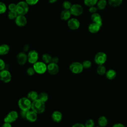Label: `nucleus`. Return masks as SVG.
Masks as SVG:
<instances>
[{"label":"nucleus","mask_w":127,"mask_h":127,"mask_svg":"<svg viewBox=\"0 0 127 127\" xmlns=\"http://www.w3.org/2000/svg\"><path fill=\"white\" fill-rule=\"evenodd\" d=\"M91 19L93 22L99 25L100 27L102 25V19L100 16V15L96 12L92 14L91 16Z\"/></svg>","instance_id":"nucleus-17"},{"label":"nucleus","mask_w":127,"mask_h":127,"mask_svg":"<svg viewBox=\"0 0 127 127\" xmlns=\"http://www.w3.org/2000/svg\"><path fill=\"white\" fill-rule=\"evenodd\" d=\"M27 111L21 110V111H20V115L22 117V118H24V119L26 118V114H27Z\"/></svg>","instance_id":"nucleus-42"},{"label":"nucleus","mask_w":127,"mask_h":127,"mask_svg":"<svg viewBox=\"0 0 127 127\" xmlns=\"http://www.w3.org/2000/svg\"><path fill=\"white\" fill-rule=\"evenodd\" d=\"M100 26L97 24L92 22L88 26V31L91 33H96L100 29Z\"/></svg>","instance_id":"nucleus-18"},{"label":"nucleus","mask_w":127,"mask_h":127,"mask_svg":"<svg viewBox=\"0 0 127 127\" xmlns=\"http://www.w3.org/2000/svg\"><path fill=\"white\" fill-rule=\"evenodd\" d=\"M38 1L39 0H25V1L29 5H35L38 2Z\"/></svg>","instance_id":"nucleus-37"},{"label":"nucleus","mask_w":127,"mask_h":127,"mask_svg":"<svg viewBox=\"0 0 127 127\" xmlns=\"http://www.w3.org/2000/svg\"><path fill=\"white\" fill-rule=\"evenodd\" d=\"M107 59L106 54L103 52H98L94 57V62L98 65L104 64Z\"/></svg>","instance_id":"nucleus-6"},{"label":"nucleus","mask_w":127,"mask_h":127,"mask_svg":"<svg viewBox=\"0 0 127 127\" xmlns=\"http://www.w3.org/2000/svg\"><path fill=\"white\" fill-rule=\"evenodd\" d=\"M69 10L71 15L74 16H79L83 13V9L82 5L80 4H74L72 5Z\"/></svg>","instance_id":"nucleus-9"},{"label":"nucleus","mask_w":127,"mask_h":127,"mask_svg":"<svg viewBox=\"0 0 127 127\" xmlns=\"http://www.w3.org/2000/svg\"><path fill=\"white\" fill-rule=\"evenodd\" d=\"M26 72L27 74L29 76H32L36 72L35 71L33 68V67H29L27 69Z\"/></svg>","instance_id":"nucleus-35"},{"label":"nucleus","mask_w":127,"mask_h":127,"mask_svg":"<svg viewBox=\"0 0 127 127\" xmlns=\"http://www.w3.org/2000/svg\"><path fill=\"white\" fill-rule=\"evenodd\" d=\"M17 15L18 14L16 11H9L7 14V16L10 19H15Z\"/></svg>","instance_id":"nucleus-30"},{"label":"nucleus","mask_w":127,"mask_h":127,"mask_svg":"<svg viewBox=\"0 0 127 127\" xmlns=\"http://www.w3.org/2000/svg\"><path fill=\"white\" fill-rule=\"evenodd\" d=\"M112 127H125V126L122 123H116Z\"/></svg>","instance_id":"nucleus-43"},{"label":"nucleus","mask_w":127,"mask_h":127,"mask_svg":"<svg viewBox=\"0 0 127 127\" xmlns=\"http://www.w3.org/2000/svg\"><path fill=\"white\" fill-rule=\"evenodd\" d=\"M11 73L8 69H3L0 71V80L4 83H8L11 80Z\"/></svg>","instance_id":"nucleus-8"},{"label":"nucleus","mask_w":127,"mask_h":127,"mask_svg":"<svg viewBox=\"0 0 127 127\" xmlns=\"http://www.w3.org/2000/svg\"><path fill=\"white\" fill-rule=\"evenodd\" d=\"M29 46L28 45H25L24 47H23V52H27L29 50Z\"/></svg>","instance_id":"nucleus-45"},{"label":"nucleus","mask_w":127,"mask_h":127,"mask_svg":"<svg viewBox=\"0 0 127 127\" xmlns=\"http://www.w3.org/2000/svg\"><path fill=\"white\" fill-rule=\"evenodd\" d=\"M1 127H12V126H11V123L4 122V123L2 125Z\"/></svg>","instance_id":"nucleus-44"},{"label":"nucleus","mask_w":127,"mask_h":127,"mask_svg":"<svg viewBox=\"0 0 127 127\" xmlns=\"http://www.w3.org/2000/svg\"><path fill=\"white\" fill-rule=\"evenodd\" d=\"M8 9L9 11H16V4L14 3H11L9 4L8 6Z\"/></svg>","instance_id":"nucleus-36"},{"label":"nucleus","mask_w":127,"mask_h":127,"mask_svg":"<svg viewBox=\"0 0 127 127\" xmlns=\"http://www.w3.org/2000/svg\"><path fill=\"white\" fill-rule=\"evenodd\" d=\"M27 18L24 15H18L15 19V23L19 27H23L27 24Z\"/></svg>","instance_id":"nucleus-14"},{"label":"nucleus","mask_w":127,"mask_h":127,"mask_svg":"<svg viewBox=\"0 0 127 127\" xmlns=\"http://www.w3.org/2000/svg\"><path fill=\"white\" fill-rule=\"evenodd\" d=\"M45 103L39 99L32 101L31 109L38 114L43 113L45 110Z\"/></svg>","instance_id":"nucleus-1"},{"label":"nucleus","mask_w":127,"mask_h":127,"mask_svg":"<svg viewBox=\"0 0 127 127\" xmlns=\"http://www.w3.org/2000/svg\"><path fill=\"white\" fill-rule=\"evenodd\" d=\"M59 62V59L58 57H52V62L55 63V64H58Z\"/></svg>","instance_id":"nucleus-40"},{"label":"nucleus","mask_w":127,"mask_h":127,"mask_svg":"<svg viewBox=\"0 0 127 127\" xmlns=\"http://www.w3.org/2000/svg\"><path fill=\"white\" fill-rule=\"evenodd\" d=\"M29 5L25 1H21L16 4V11L18 15H25L28 11Z\"/></svg>","instance_id":"nucleus-3"},{"label":"nucleus","mask_w":127,"mask_h":127,"mask_svg":"<svg viewBox=\"0 0 127 127\" xmlns=\"http://www.w3.org/2000/svg\"><path fill=\"white\" fill-rule=\"evenodd\" d=\"M42 59L43 62H44L45 64H48L52 62V57L50 54L48 53H45L42 55Z\"/></svg>","instance_id":"nucleus-24"},{"label":"nucleus","mask_w":127,"mask_h":127,"mask_svg":"<svg viewBox=\"0 0 127 127\" xmlns=\"http://www.w3.org/2000/svg\"><path fill=\"white\" fill-rule=\"evenodd\" d=\"M18 117V114L16 111H10L7 115L4 117L3 119L4 122L12 123L17 120Z\"/></svg>","instance_id":"nucleus-7"},{"label":"nucleus","mask_w":127,"mask_h":127,"mask_svg":"<svg viewBox=\"0 0 127 127\" xmlns=\"http://www.w3.org/2000/svg\"><path fill=\"white\" fill-rule=\"evenodd\" d=\"M9 51V47L6 44H3L0 45V55H5Z\"/></svg>","instance_id":"nucleus-22"},{"label":"nucleus","mask_w":127,"mask_h":127,"mask_svg":"<svg viewBox=\"0 0 127 127\" xmlns=\"http://www.w3.org/2000/svg\"><path fill=\"white\" fill-rule=\"evenodd\" d=\"M16 59L18 64L20 65H23L26 64L27 60V55L24 52H21L16 55Z\"/></svg>","instance_id":"nucleus-13"},{"label":"nucleus","mask_w":127,"mask_h":127,"mask_svg":"<svg viewBox=\"0 0 127 127\" xmlns=\"http://www.w3.org/2000/svg\"><path fill=\"white\" fill-rule=\"evenodd\" d=\"M100 127V126H97V127Z\"/></svg>","instance_id":"nucleus-47"},{"label":"nucleus","mask_w":127,"mask_h":127,"mask_svg":"<svg viewBox=\"0 0 127 127\" xmlns=\"http://www.w3.org/2000/svg\"><path fill=\"white\" fill-rule=\"evenodd\" d=\"M71 127H85L84 125L81 124V123H75L74 124H73Z\"/></svg>","instance_id":"nucleus-41"},{"label":"nucleus","mask_w":127,"mask_h":127,"mask_svg":"<svg viewBox=\"0 0 127 127\" xmlns=\"http://www.w3.org/2000/svg\"><path fill=\"white\" fill-rule=\"evenodd\" d=\"M71 15V14L69 10L64 9L60 14V17L63 20H67L69 19Z\"/></svg>","instance_id":"nucleus-19"},{"label":"nucleus","mask_w":127,"mask_h":127,"mask_svg":"<svg viewBox=\"0 0 127 127\" xmlns=\"http://www.w3.org/2000/svg\"><path fill=\"white\" fill-rule=\"evenodd\" d=\"M105 75L106 78L109 80H113L116 77L117 73L115 70L113 69H109L107 70Z\"/></svg>","instance_id":"nucleus-20"},{"label":"nucleus","mask_w":127,"mask_h":127,"mask_svg":"<svg viewBox=\"0 0 127 127\" xmlns=\"http://www.w3.org/2000/svg\"><path fill=\"white\" fill-rule=\"evenodd\" d=\"M82 64L84 68H89L91 66L92 63L90 61L86 60L82 63Z\"/></svg>","instance_id":"nucleus-33"},{"label":"nucleus","mask_w":127,"mask_h":127,"mask_svg":"<svg viewBox=\"0 0 127 127\" xmlns=\"http://www.w3.org/2000/svg\"><path fill=\"white\" fill-rule=\"evenodd\" d=\"M97 72L99 75H103L105 74L107 70H106V67L103 65V64L102 65H98L97 69H96Z\"/></svg>","instance_id":"nucleus-26"},{"label":"nucleus","mask_w":127,"mask_h":127,"mask_svg":"<svg viewBox=\"0 0 127 127\" xmlns=\"http://www.w3.org/2000/svg\"><path fill=\"white\" fill-rule=\"evenodd\" d=\"M47 71L51 75H56L59 71V67L58 64L50 63L47 65Z\"/></svg>","instance_id":"nucleus-11"},{"label":"nucleus","mask_w":127,"mask_h":127,"mask_svg":"<svg viewBox=\"0 0 127 127\" xmlns=\"http://www.w3.org/2000/svg\"><path fill=\"white\" fill-rule=\"evenodd\" d=\"M38 95L39 94L36 91L32 90L28 93L27 97L32 102L38 99Z\"/></svg>","instance_id":"nucleus-21"},{"label":"nucleus","mask_w":127,"mask_h":127,"mask_svg":"<svg viewBox=\"0 0 127 127\" xmlns=\"http://www.w3.org/2000/svg\"><path fill=\"white\" fill-rule=\"evenodd\" d=\"M98 0H84V4L89 7L95 6L97 4Z\"/></svg>","instance_id":"nucleus-29"},{"label":"nucleus","mask_w":127,"mask_h":127,"mask_svg":"<svg viewBox=\"0 0 127 127\" xmlns=\"http://www.w3.org/2000/svg\"><path fill=\"white\" fill-rule=\"evenodd\" d=\"M71 3L69 1H64L63 3V7L64 9L69 10L72 6Z\"/></svg>","instance_id":"nucleus-32"},{"label":"nucleus","mask_w":127,"mask_h":127,"mask_svg":"<svg viewBox=\"0 0 127 127\" xmlns=\"http://www.w3.org/2000/svg\"><path fill=\"white\" fill-rule=\"evenodd\" d=\"M33 67L36 73L40 74L44 73L47 70V65L43 62H38L33 64Z\"/></svg>","instance_id":"nucleus-4"},{"label":"nucleus","mask_w":127,"mask_h":127,"mask_svg":"<svg viewBox=\"0 0 127 127\" xmlns=\"http://www.w3.org/2000/svg\"><path fill=\"white\" fill-rule=\"evenodd\" d=\"M67 26L71 30H76L80 26V22L75 18H72L68 20Z\"/></svg>","instance_id":"nucleus-12"},{"label":"nucleus","mask_w":127,"mask_h":127,"mask_svg":"<svg viewBox=\"0 0 127 127\" xmlns=\"http://www.w3.org/2000/svg\"><path fill=\"white\" fill-rule=\"evenodd\" d=\"M18 105L21 110L27 111L31 108L32 101L27 97H22L19 99Z\"/></svg>","instance_id":"nucleus-2"},{"label":"nucleus","mask_w":127,"mask_h":127,"mask_svg":"<svg viewBox=\"0 0 127 127\" xmlns=\"http://www.w3.org/2000/svg\"><path fill=\"white\" fill-rule=\"evenodd\" d=\"M83 67L82 63L78 62H74L72 63L69 66L70 71L74 74H79L82 72Z\"/></svg>","instance_id":"nucleus-5"},{"label":"nucleus","mask_w":127,"mask_h":127,"mask_svg":"<svg viewBox=\"0 0 127 127\" xmlns=\"http://www.w3.org/2000/svg\"><path fill=\"white\" fill-rule=\"evenodd\" d=\"M84 126L85 127H95V122L91 119H88L86 121Z\"/></svg>","instance_id":"nucleus-31"},{"label":"nucleus","mask_w":127,"mask_h":127,"mask_svg":"<svg viewBox=\"0 0 127 127\" xmlns=\"http://www.w3.org/2000/svg\"><path fill=\"white\" fill-rule=\"evenodd\" d=\"M51 118L54 122L60 123L62 120L63 115L60 111H55L52 113L51 115Z\"/></svg>","instance_id":"nucleus-16"},{"label":"nucleus","mask_w":127,"mask_h":127,"mask_svg":"<svg viewBox=\"0 0 127 127\" xmlns=\"http://www.w3.org/2000/svg\"><path fill=\"white\" fill-rule=\"evenodd\" d=\"M37 115L38 114L32 110H29L27 112L25 119L29 122L33 123L37 120L38 117Z\"/></svg>","instance_id":"nucleus-15"},{"label":"nucleus","mask_w":127,"mask_h":127,"mask_svg":"<svg viewBox=\"0 0 127 127\" xmlns=\"http://www.w3.org/2000/svg\"><path fill=\"white\" fill-rule=\"evenodd\" d=\"M49 2L51 3H55V2L57 1V0H48Z\"/></svg>","instance_id":"nucleus-46"},{"label":"nucleus","mask_w":127,"mask_h":127,"mask_svg":"<svg viewBox=\"0 0 127 127\" xmlns=\"http://www.w3.org/2000/svg\"><path fill=\"white\" fill-rule=\"evenodd\" d=\"M98 10V8L95 6H92L89 7V11L90 13L93 14L94 13H96Z\"/></svg>","instance_id":"nucleus-39"},{"label":"nucleus","mask_w":127,"mask_h":127,"mask_svg":"<svg viewBox=\"0 0 127 127\" xmlns=\"http://www.w3.org/2000/svg\"><path fill=\"white\" fill-rule=\"evenodd\" d=\"M123 2V0H108V3L113 7L120 6Z\"/></svg>","instance_id":"nucleus-28"},{"label":"nucleus","mask_w":127,"mask_h":127,"mask_svg":"<svg viewBox=\"0 0 127 127\" xmlns=\"http://www.w3.org/2000/svg\"><path fill=\"white\" fill-rule=\"evenodd\" d=\"M39 58V55L38 52L34 50L30 51L27 54L28 62L31 64H34L38 61Z\"/></svg>","instance_id":"nucleus-10"},{"label":"nucleus","mask_w":127,"mask_h":127,"mask_svg":"<svg viewBox=\"0 0 127 127\" xmlns=\"http://www.w3.org/2000/svg\"><path fill=\"white\" fill-rule=\"evenodd\" d=\"M48 98L49 96L46 92H42L39 93L38 95V99L45 103H46L48 101Z\"/></svg>","instance_id":"nucleus-27"},{"label":"nucleus","mask_w":127,"mask_h":127,"mask_svg":"<svg viewBox=\"0 0 127 127\" xmlns=\"http://www.w3.org/2000/svg\"><path fill=\"white\" fill-rule=\"evenodd\" d=\"M108 123V121L106 117L104 116H102L100 117L98 120V124L99 126L102 127H106Z\"/></svg>","instance_id":"nucleus-23"},{"label":"nucleus","mask_w":127,"mask_h":127,"mask_svg":"<svg viewBox=\"0 0 127 127\" xmlns=\"http://www.w3.org/2000/svg\"><path fill=\"white\" fill-rule=\"evenodd\" d=\"M6 10V6L5 4L0 1V14L4 13Z\"/></svg>","instance_id":"nucleus-34"},{"label":"nucleus","mask_w":127,"mask_h":127,"mask_svg":"<svg viewBox=\"0 0 127 127\" xmlns=\"http://www.w3.org/2000/svg\"><path fill=\"white\" fill-rule=\"evenodd\" d=\"M5 66L6 64L4 61L2 59H0V71L4 69L5 68Z\"/></svg>","instance_id":"nucleus-38"},{"label":"nucleus","mask_w":127,"mask_h":127,"mask_svg":"<svg viewBox=\"0 0 127 127\" xmlns=\"http://www.w3.org/2000/svg\"><path fill=\"white\" fill-rule=\"evenodd\" d=\"M107 4L106 0H99L97 3V7L100 10L104 9Z\"/></svg>","instance_id":"nucleus-25"}]
</instances>
